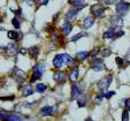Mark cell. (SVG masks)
I'll use <instances>...</instances> for the list:
<instances>
[{
  "mask_svg": "<svg viewBox=\"0 0 130 121\" xmlns=\"http://www.w3.org/2000/svg\"><path fill=\"white\" fill-rule=\"evenodd\" d=\"M112 80H113V76L112 75H107V76H105L104 79H101L100 81L98 82V89L100 90L101 92H104V94H106V90L108 89V86L110 85V83H112Z\"/></svg>",
  "mask_w": 130,
  "mask_h": 121,
  "instance_id": "6da1fadb",
  "label": "cell"
},
{
  "mask_svg": "<svg viewBox=\"0 0 130 121\" xmlns=\"http://www.w3.org/2000/svg\"><path fill=\"white\" fill-rule=\"evenodd\" d=\"M129 8H130V4L125 3V1H120L116 5V14L119 16H124L129 12Z\"/></svg>",
  "mask_w": 130,
  "mask_h": 121,
  "instance_id": "7a4b0ae2",
  "label": "cell"
},
{
  "mask_svg": "<svg viewBox=\"0 0 130 121\" xmlns=\"http://www.w3.org/2000/svg\"><path fill=\"white\" fill-rule=\"evenodd\" d=\"M1 120L3 121H21L22 116L16 113H1Z\"/></svg>",
  "mask_w": 130,
  "mask_h": 121,
  "instance_id": "3957f363",
  "label": "cell"
},
{
  "mask_svg": "<svg viewBox=\"0 0 130 121\" xmlns=\"http://www.w3.org/2000/svg\"><path fill=\"white\" fill-rule=\"evenodd\" d=\"M91 68L96 70V72H100L105 68V65H104V61L101 59H98V58H94L92 61H91Z\"/></svg>",
  "mask_w": 130,
  "mask_h": 121,
  "instance_id": "277c9868",
  "label": "cell"
},
{
  "mask_svg": "<svg viewBox=\"0 0 130 121\" xmlns=\"http://www.w3.org/2000/svg\"><path fill=\"white\" fill-rule=\"evenodd\" d=\"M13 73H14V77L16 79V81L19 82V83H21L22 81H24V76H25V74H24V72L23 70H21V69H19V68H14V70H13Z\"/></svg>",
  "mask_w": 130,
  "mask_h": 121,
  "instance_id": "5b68a950",
  "label": "cell"
},
{
  "mask_svg": "<svg viewBox=\"0 0 130 121\" xmlns=\"http://www.w3.org/2000/svg\"><path fill=\"white\" fill-rule=\"evenodd\" d=\"M77 12L78 10L76 9V8H73V9H69L68 12H67V14H66V20H67V22H73L75 19H76V16H77Z\"/></svg>",
  "mask_w": 130,
  "mask_h": 121,
  "instance_id": "8992f818",
  "label": "cell"
},
{
  "mask_svg": "<svg viewBox=\"0 0 130 121\" xmlns=\"http://www.w3.org/2000/svg\"><path fill=\"white\" fill-rule=\"evenodd\" d=\"M82 94V88L77 83L73 84V92H71V99H76L81 96Z\"/></svg>",
  "mask_w": 130,
  "mask_h": 121,
  "instance_id": "52a82bcc",
  "label": "cell"
},
{
  "mask_svg": "<svg viewBox=\"0 0 130 121\" xmlns=\"http://www.w3.org/2000/svg\"><path fill=\"white\" fill-rule=\"evenodd\" d=\"M91 12L93 13L94 16L101 17V16H104L106 9H105V8H103V7H100V6H92V8H91Z\"/></svg>",
  "mask_w": 130,
  "mask_h": 121,
  "instance_id": "ba28073f",
  "label": "cell"
},
{
  "mask_svg": "<svg viewBox=\"0 0 130 121\" xmlns=\"http://www.w3.org/2000/svg\"><path fill=\"white\" fill-rule=\"evenodd\" d=\"M53 79H54V81L59 82V83H63V82L66 81V79H67V75H66V73L64 72H60L59 70V72L54 73Z\"/></svg>",
  "mask_w": 130,
  "mask_h": 121,
  "instance_id": "9c48e42d",
  "label": "cell"
},
{
  "mask_svg": "<svg viewBox=\"0 0 130 121\" xmlns=\"http://www.w3.org/2000/svg\"><path fill=\"white\" fill-rule=\"evenodd\" d=\"M63 64H64V61H63V58H62V54H57L54 57L53 66L55 67V68H61V67L63 66Z\"/></svg>",
  "mask_w": 130,
  "mask_h": 121,
  "instance_id": "30bf717a",
  "label": "cell"
},
{
  "mask_svg": "<svg viewBox=\"0 0 130 121\" xmlns=\"http://www.w3.org/2000/svg\"><path fill=\"white\" fill-rule=\"evenodd\" d=\"M5 52L8 55H15L17 52V45L15 44H9L5 47Z\"/></svg>",
  "mask_w": 130,
  "mask_h": 121,
  "instance_id": "8fae6325",
  "label": "cell"
},
{
  "mask_svg": "<svg viewBox=\"0 0 130 121\" xmlns=\"http://www.w3.org/2000/svg\"><path fill=\"white\" fill-rule=\"evenodd\" d=\"M39 113H40V115H43V116H48L54 113V109L52 106H44L43 109H40Z\"/></svg>",
  "mask_w": 130,
  "mask_h": 121,
  "instance_id": "7c38bea8",
  "label": "cell"
},
{
  "mask_svg": "<svg viewBox=\"0 0 130 121\" xmlns=\"http://www.w3.org/2000/svg\"><path fill=\"white\" fill-rule=\"evenodd\" d=\"M94 23V17L93 16H88L84 19L83 21V28H85V29H89V28H91L92 25H93Z\"/></svg>",
  "mask_w": 130,
  "mask_h": 121,
  "instance_id": "4fadbf2b",
  "label": "cell"
},
{
  "mask_svg": "<svg viewBox=\"0 0 130 121\" xmlns=\"http://www.w3.org/2000/svg\"><path fill=\"white\" fill-rule=\"evenodd\" d=\"M78 73H79V69L78 67H74L73 70L70 72V74H69V79H70V81L75 82L77 79H78Z\"/></svg>",
  "mask_w": 130,
  "mask_h": 121,
  "instance_id": "5bb4252c",
  "label": "cell"
},
{
  "mask_svg": "<svg viewBox=\"0 0 130 121\" xmlns=\"http://www.w3.org/2000/svg\"><path fill=\"white\" fill-rule=\"evenodd\" d=\"M68 3L73 6H76V9H81L82 7H84V0H68Z\"/></svg>",
  "mask_w": 130,
  "mask_h": 121,
  "instance_id": "9a60e30c",
  "label": "cell"
},
{
  "mask_svg": "<svg viewBox=\"0 0 130 121\" xmlns=\"http://www.w3.org/2000/svg\"><path fill=\"white\" fill-rule=\"evenodd\" d=\"M34 70H35V73H37V74H39L42 76L45 72V66L43 64H37V65H35Z\"/></svg>",
  "mask_w": 130,
  "mask_h": 121,
  "instance_id": "2e32d148",
  "label": "cell"
},
{
  "mask_svg": "<svg viewBox=\"0 0 130 121\" xmlns=\"http://www.w3.org/2000/svg\"><path fill=\"white\" fill-rule=\"evenodd\" d=\"M28 51H29V54L31 55L34 59H36V58L38 57V54H39V49H38L37 46H31V47H29V50H28Z\"/></svg>",
  "mask_w": 130,
  "mask_h": 121,
  "instance_id": "e0dca14e",
  "label": "cell"
},
{
  "mask_svg": "<svg viewBox=\"0 0 130 121\" xmlns=\"http://www.w3.org/2000/svg\"><path fill=\"white\" fill-rule=\"evenodd\" d=\"M7 35H8V38L15 40V42H17V40L21 39V35L19 34V32H16V31H8Z\"/></svg>",
  "mask_w": 130,
  "mask_h": 121,
  "instance_id": "ac0fdd59",
  "label": "cell"
},
{
  "mask_svg": "<svg viewBox=\"0 0 130 121\" xmlns=\"http://www.w3.org/2000/svg\"><path fill=\"white\" fill-rule=\"evenodd\" d=\"M34 94V89H32V86L31 85H25L23 86V89H22V95L24 97H28L30 96V95Z\"/></svg>",
  "mask_w": 130,
  "mask_h": 121,
  "instance_id": "d6986e66",
  "label": "cell"
},
{
  "mask_svg": "<svg viewBox=\"0 0 130 121\" xmlns=\"http://www.w3.org/2000/svg\"><path fill=\"white\" fill-rule=\"evenodd\" d=\"M62 58H63L64 64H67L68 66H74V59L70 57L69 54H66V53H62Z\"/></svg>",
  "mask_w": 130,
  "mask_h": 121,
  "instance_id": "ffe728a7",
  "label": "cell"
},
{
  "mask_svg": "<svg viewBox=\"0 0 130 121\" xmlns=\"http://www.w3.org/2000/svg\"><path fill=\"white\" fill-rule=\"evenodd\" d=\"M90 55V52H86V51H81V52H78L76 54V57H77V60H79V61H83V60H85L86 58Z\"/></svg>",
  "mask_w": 130,
  "mask_h": 121,
  "instance_id": "44dd1931",
  "label": "cell"
},
{
  "mask_svg": "<svg viewBox=\"0 0 130 121\" xmlns=\"http://www.w3.org/2000/svg\"><path fill=\"white\" fill-rule=\"evenodd\" d=\"M112 23H113V25H115V27H121V25H122V23H123L122 17L119 16V15L114 16L113 19H112Z\"/></svg>",
  "mask_w": 130,
  "mask_h": 121,
  "instance_id": "7402d4cb",
  "label": "cell"
},
{
  "mask_svg": "<svg viewBox=\"0 0 130 121\" xmlns=\"http://www.w3.org/2000/svg\"><path fill=\"white\" fill-rule=\"evenodd\" d=\"M61 29H62V31H63L64 35H69V32L71 31L73 27H71V24H70L69 22H66V23H64V24L61 27Z\"/></svg>",
  "mask_w": 130,
  "mask_h": 121,
  "instance_id": "603a6c76",
  "label": "cell"
},
{
  "mask_svg": "<svg viewBox=\"0 0 130 121\" xmlns=\"http://www.w3.org/2000/svg\"><path fill=\"white\" fill-rule=\"evenodd\" d=\"M114 27H112V28H109V29L107 30V31L104 34V38H106V39H109V38H112V37H114Z\"/></svg>",
  "mask_w": 130,
  "mask_h": 121,
  "instance_id": "cb8c5ba5",
  "label": "cell"
},
{
  "mask_svg": "<svg viewBox=\"0 0 130 121\" xmlns=\"http://www.w3.org/2000/svg\"><path fill=\"white\" fill-rule=\"evenodd\" d=\"M46 89H47V86H46V84H43V83H38L36 85V91L37 92H45L46 91Z\"/></svg>",
  "mask_w": 130,
  "mask_h": 121,
  "instance_id": "d4e9b609",
  "label": "cell"
},
{
  "mask_svg": "<svg viewBox=\"0 0 130 121\" xmlns=\"http://www.w3.org/2000/svg\"><path fill=\"white\" fill-rule=\"evenodd\" d=\"M84 36H88V34H86V32H79V34H77L75 37L70 38V40H71V42H76L77 39H79V38L84 37Z\"/></svg>",
  "mask_w": 130,
  "mask_h": 121,
  "instance_id": "484cf974",
  "label": "cell"
},
{
  "mask_svg": "<svg viewBox=\"0 0 130 121\" xmlns=\"http://www.w3.org/2000/svg\"><path fill=\"white\" fill-rule=\"evenodd\" d=\"M110 54H112V51H110L109 47H107V49H104L103 51H101V55H103V57H109Z\"/></svg>",
  "mask_w": 130,
  "mask_h": 121,
  "instance_id": "4316f807",
  "label": "cell"
},
{
  "mask_svg": "<svg viewBox=\"0 0 130 121\" xmlns=\"http://www.w3.org/2000/svg\"><path fill=\"white\" fill-rule=\"evenodd\" d=\"M12 23H13V25H14V28H16V29H19V28L21 27L20 21H19V19H17V17H14V19H13Z\"/></svg>",
  "mask_w": 130,
  "mask_h": 121,
  "instance_id": "83f0119b",
  "label": "cell"
},
{
  "mask_svg": "<svg viewBox=\"0 0 130 121\" xmlns=\"http://www.w3.org/2000/svg\"><path fill=\"white\" fill-rule=\"evenodd\" d=\"M122 121H129V110H125L122 113Z\"/></svg>",
  "mask_w": 130,
  "mask_h": 121,
  "instance_id": "f1b7e54d",
  "label": "cell"
},
{
  "mask_svg": "<svg viewBox=\"0 0 130 121\" xmlns=\"http://www.w3.org/2000/svg\"><path fill=\"white\" fill-rule=\"evenodd\" d=\"M77 105H78V107H84L86 105V100L84 98H78V100H77Z\"/></svg>",
  "mask_w": 130,
  "mask_h": 121,
  "instance_id": "f546056e",
  "label": "cell"
},
{
  "mask_svg": "<svg viewBox=\"0 0 130 121\" xmlns=\"http://www.w3.org/2000/svg\"><path fill=\"white\" fill-rule=\"evenodd\" d=\"M99 50H100L99 47H94V49L90 52V55H91V57H96V55L99 53Z\"/></svg>",
  "mask_w": 130,
  "mask_h": 121,
  "instance_id": "4dcf8cb0",
  "label": "cell"
},
{
  "mask_svg": "<svg viewBox=\"0 0 130 121\" xmlns=\"http://www.w3.org/2000/svg\"><path fill=\"white\" fill-rule=\"evenodd\" d=\"M115 61H116V64H118L119 67H122V66H123V62H124V60L118 57V58H115Z\"/></svg>",
  "mask_w": 130,
  "mask_h": 121,
  "instance_id": "1f68e13d",
  "label": "cell"
},
{
  "mask_svg": "<svg viewBox=\"0 0 130 121\" xmlns=\"http://www.w3.org/2000/svg\"><path fill=\"white\" fill-rule=\"evenodd\" d=\"M123 35H124V31H122V30L116 31L115 34H114V38H119V37H121V36H123Z\"/></svg>",
  "mask_w": 130,
  "mask_h": 121,
  "instance_id": "d6a6232c",
  "label": "cell"
},
{
  "mask_svg": "<svg viewBox=\"0 0 130 121\" xmlns=\"http://www.w3.org/2000/svg\"><path fill=\"white\" fill-rule=\"evenodd\" d=\"M40 77V75L39 74H37V73H34V75H32V77H31V82H35L36 80H38Z\"/></svg>",
  "mask_w": 130,
  "mask_h": 121,
  "instance_id": "836d02e7",
  "label": "cell"
},
{
  "mask_svg": "<svg viewBox=\"0 0 130 121\" xmlns=\"http://www.w3.org/2000/svg\"><path fill=\"white\" fill-rule=\"evenodd\" d=\"M15 96H8V97H1V100H14Z\"/></svg>",
  "mask_w": 130,
  "mask_h": 121,
  "instance_id": "e575fe53",
  "label": "cell"
},
{
  "mask_svg": "<svg viewBox=\"0 0 130 121\" xmlns=\"http://www.w3.org/2000/svg\"><path fill=\"white\" fill-rule=\"evenodd\" d=\"M114 95H115V92H114V91H109V92H106L105 97H106V98H110V97L114 96Z\"/></svg>",
  "mask_w": 130,
  "mask_h": 121,
  "instance_id": "d590c367",
  "label": "cell"
},
{
  "mask_svg": "<svg viewBox=\"0 0 130 121\" xmlns=\"http://www.w3.org/2000/svg\"><path fill=\"white\" fill-rule=\"evenodd\" d=\"M104 1H105L106 5H112V4H115L118 0H104Z\"/></svg>",
  "mask_w": 130,
  "mask_h": 121,
  "instance_id": "8d00e7d4",
  "label": "cell"
},
{
  "mask_svg": "<svg viewBox=\"0 0 130 121\" xmlns=\"http://www.w3.org/2000/svg\"><path fill=\"white\" fill-rule=\"evenodd\" d=\"M125 107H127V110H130V98L125 100Z\"/></svg>",
  "mask_w": 130,
  "mask_h": 121,
  "instance_id": "74e56055",
  "label": "cell"
},
{
  "mask_svg": "<svg viewBox=\"0 0 130 121\" xmlns=\"http://www.w3.org/2000/svg\"><path fill=\"white\" fill-rule=\"evenodd\" d=\"M38 1H39V4H40V5H46V4L48 3L50 0H38Z\"/></svg>",
  "mask_w": 130,
  "mask_h": 121,
  "instance_id": "f35d334b",
  "label": "cell"
},
{
  "mask_svg": "<svg viewBox=\"0 0 130 121\" xmlns=\"http://www.w3.org/2000/svg\"><path fill=\"white\" fill-rule=\"evenodd\" d=\"M20 53H21V54H24V53H25V50H20Z\"/></svg>",
  "mask_w": 130,
  "mask_h": 121,
  "instance_id": "ab89813d",
  "label": "cell"
},
{
  "mask_svg": "<svg viewBox=\"0 0 130 121\" xmlns=\"http://www.w3.org/2000/svg\"><path fill=\"white\" fill-rule=\"evenodd\" d=\"M85 121H93V120H92V119H91V118H88Z\"/></svg>",
  "mask_w": 130,
  "mask_h": 121,
  "instance_id": "60d3db41",
  "label": "cell"
}]
</instances>
